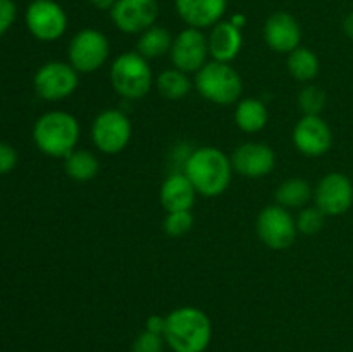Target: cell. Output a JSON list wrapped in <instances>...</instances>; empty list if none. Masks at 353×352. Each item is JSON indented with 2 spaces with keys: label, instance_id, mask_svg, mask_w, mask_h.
I'll use <instances>...</instances> for the list:
<instances>
[{
  "label": "cell",
  "instance_id": "e0dca14e",
  "mask_svg": "<svg viewBox=\"0 0 353 352\" xmlns=\"http://www.w3.org/2000/svg\"><path fill=\"white\" fill-rule=\"evenodd\" d=\"M174 7L186 26L203 31L223 21L228 0H174Z\"/></svg>",
  "mask_w": 353,
  "mask_h": 352
},
{
  "label": "cell",
  "instance_id": "277c9868",
  "mask_svg": "<svg viewBox=\"0 0 353 352\" xmlns=\"http://www.w3.org/2000/svg\"><path fill=\"white\" fill-rule=\"evenodd\" d=\"M193 83L200 97L217 106H233L243 93L241 76L228 62H207L199 72H195Z\"/></svg>",
  "mask_w": 353,
  "mask_h": 352
},
{
  "label": "cell",
  "instance_id": "d4e9b609",
  "mask_svg": "<svg viewBox=\"0 0 353 352\" xmlns=\"http://www.w3.org/2000/svg\"><path fill=\"white\" fill-rule=\"evenodd\" d=\"M286 68L288 72L299 81H312L317 75H319L321 62L319 57L316 55V52L310 50L309 47H303L300 45L299 48H295L293 52L288 54V61H286Z\"/></svg>",
  "mask_w": 353,
  "mask_h": 352
},
{
  "label": "cell",
  "instance_id": "44dd1931",
  "mask_svg": "<svg viewBox=\"0 0 353 352\" xmlns=\"http://www.w3.org/2000/svg\"><path fill=\"white\" fill-rule=\"evenodd\" d=\"M195 83L192 81L188 72L181 69H165L155 78V88L164 99L168 100H181L188 97Z\"/></svg>",
  "mask_w": 353,
  "mask_h": 352
},
{
  "label": "cell",
  "instance_id": "2e32d148",
  "mask_svg": "<svg viewBox=\"0 0 353 352\" xmlns=\"http://www.w3.org/2000/svg\"><path fill=\"white\" fill-rule=\"evenodd\" d=\"M264 40L271 50L278 54H290L300 47L302 41V28L295 16L279 10L271 14L264 23Z\"/></svg>",
  "mask_w": 353,
  "mask_h": 352
},
{
  "label": "cell",
  "instance_id": "4fadbf2b",
  "mask_svg": "<svg viewBox=\"0 0 353 352\" xmlns=\"http://www.w3.org/2000/svg\"><path fill=\"white\" fill-rule=\"evenodd\" d=\"M314 200L326 216H341L353 204V183L343 173H330L317 183Z\"/></svg>",
  "mask_w": 353,
  "mask_h": 352
},
{
  "label": "cell",
  "instance_id": "836d02e7",
  "mask_svg": "<svg viewBox=\"0 0 353 352\" xmlns=\"http://www.w3.org/2000/svg\"><path fill=\"white\" fill-rule=\"evenodd\" d=\"M343 33L347 35L350 40H353V10L347 14V17L343 19Z\"/></svg>",
  "mask_w": 353,
  "mask_h": 352
},
{
  "label": "cell",
  "instance_id": "d6986e66",
  "mask_svg": "<svg viewBox=\"0 0 353 352\" xmlns=\"http://www.w3.org/2000/svg\"><path fill=\"white\" fill-rule=\"evenodd\" d=\"M196 190L185 173H171L161 186V204L165 213L192 211L196 199Z\"/></svg>",
  "mask_w": 353,
  "mask_h": 352
},
{
  "label": "cell",
  "instance_id": "ba28073f",
  "mask_svg": "<svg viewBox=\"0 0 353 352\" xmlns=\"http://www.w3.org/2000/svg\"><path fill=\"white\" fill-rule=\"evenodd\" d=\"M79 72L69 62H45L33 78V88L40 99L47 102H59L74 93L79 83Z\"/></svg>",
  "mask_w": 353,
  "mask_h": 352
},
{
  "label": "cell",
  "instance_id": "d6a6232c",
  "mask_svg": "<svg viewBox=\"0 0 353 352\" xmlns=\"http://www.w3.org/2000/svg\"><path fill=\"white\" fill-rule=\"evenodd\" d=\"M116 2L117 0H90V3L99 10H110L116 6Z\"/></svg>",
  "mask_w": 353,
  "mask_h": 352
},
{
  "label": "cell",
  "instance_id": "7402d4cb",
  "mask_svg": "<svg viewBox=\"0 0 353 352\" xmlns=\"http://www.w3.org/2000/svg\"><path fill=\"white\" fill-rule=\"evenodd\" d=\"M172 40H174V37L169 33L168 28L155 24V26L148 28L147 31L140 35L137 43V52L143 55L145 59H148V61L150 59H159L171 52Z\"/></svg>",
  "mask_w": 353,
  "mask_h": 352
},
{
  "label": "cell",
  "instance_id": "cb8c5ba5",
  "mask_svg": "<svg viewBox=\"0 0 353 352\" xmlns=\"http://www.w3.org/2000/svg\"><path fill=\"white\" fill-rule=\"evenodd\" d=\"M64 169L69 178L85 183L99 175L100 164L93 152L85 150V148H79V150L76 148L64 159Z\"/></svg>",
  "mask_w": 353,
  "mask_h": 352
},
{
  "label": "cell",
  "instance_id": "7c38bea8",
  "mask_svg": "<svg viewBox=\"0 0 353 352\" xmlns=\"http://www.w3.org/2000/svg\"><path fill=\"white\" fill-rule=\"evenodd\" d=\"M109 12L117 30L126 35H141L157 23L159 2L157 0H117Z\"/></svg>",
  "mask_w": 353,
  "mask_h": 352
},
{
  "label": "cell",
  "instance_id": "9a60e30c",
  "mask_svg": "<svg viewBox=\"0 0 353 352\" xmlns=\"http://www.w3.org/2000/svg\"><path fill=\"white\" fill-rule=\"evenodd\" d=\"M231 164L238 175L245 178H264L274 169L276 154L268 144L262 141H245L234 148Z\"/></svg>",
  "mask_w": 353,
  "mask_h": 352
},
{
  "label": "cell",
  "instance_id": "52a82bcc",
  "mask_svg": "<svg viewBox=\"0 0 353 352\" xmlns=\"http://www.w3.org/2000/svg\"><path fill=\"white\" fill-rule=\"evenodd\" d=\"M255 230H257L259 238L265 247L272 251H286L292 247L296 240V221L290 214V209L272 204V206L264 207L259 213L257 221H255Z\"/></svg>",
  "mask_w": 353,
  "mask_h": 352
},
{
  "label": "cell",
  "instance_id": "484cf974",
  "mask_svg": "<svg viewBox=\"0 0 353 352\" xmlns=\"http://www.w3.org/2000/svg\"><path fill=\"white\" fill-rule=\"evenodd\" d=\"M326 92L319 85H307L299 93V107L303 116H321L326 107Z\"/></svg>",
  "mask_w": 353,
  "mask_h": 352
},
{
  "label": "cell",
  "instance_id": "f546056e",
  "mask_svg": "<svg viewBox=\"0 0 353 352\" xmlns=\"http://www.w3.org/2000/svg\"><path fill=\"white\" fill-rule=\"evenodd\" d=\"M17 16V7L14 0H0V37L10 30Z\"/></svg>",
  "mask_w": 353,
  "mask_h": 352
},
{
  "label": "cell",
  "instance_id": "5bb4252c",
  "mask_svg": "<svg viewBox=\"0 0 353 352\" xmlns=\"http://www.w3.org/2000/svg\"><path fill=\"white\" fill-rule=\"evenodd\" d=\"M293 145L307 157H321L333 145V131L321 116H303L293 128Z\"/></svg>",
  "mask_w": 353,
  "mask_h": 352
},
{
  "label": "cell",
  "instance_id": "1f68e13d",
  "mask_svg": "<svg viewBox=\"0 0 353 352\" xmlns=\"http://www.w3.org/2000/svg\"><path fill=\"white\" fill-rule=\"evenodd\" d=\"M145 330L164 337L165 316H161V314H152V316L147 317V321H145Z\"/></svg>",
  "mask_w": 353,
  "mask_h": 352
},
{
  "label": "cell",
  "instance_id": "e575fe53",
  "mask_svg": "<svg viewBox=\"0 0 353 352\" xmlns=\"http://www.w3.org/2000/svg\"><path fill=\"white\" fill-rule=\"evenodd\" d=\"M230 21H231V23H233L236 28H240V30H243L245 24H247V16H245V14H241V12H236V14H233V16H231Z\"/></svg>",
  "mask_w": 353,
  "mask_h": 352
},
{
  "label": "cell",
  "instance_id": "83f0119b",
  "mask_svg": "<svg viewBox=\"0 0 353 352\" xmlns=\"http://www.w3.org/2000/svg\"><path fill=\"white\" fill-rule=\"evenodd\" d=\"M193 228V214L192 211H174L168 213L164 219L165 235L172 238L183 237Z\"/></svg>",
  "mask_w": 353,
  "mask_h": 352
},
{
  "label": "cell",
  "instance_id": "8992f818",
  "mask_svg": "<svg viewBox=\"0 0 353 352\" xmlns=\"http://www.w3.org/2000/svg\"><path fill=\"white\" fill-rule=\"evenodd\" d=\"M110 54L109 38L95 28H85L71 38L68 47L69 64L78 72H95L107 62Z\"/></svg>",
  "mask_w": 353,
  "mask_h": 352
},
{
  "label": "cell",
  "instance_id": "5b68a950",
  "mask_svg": "<svg viewBox=\"0 0 353 352\" xmlns=\"http://www.w3.org/2000/svg\"><path fill=\"white\" fill-rule=\"evenodd\" d=\"M110 83L123 99L138 100L150 93L155 78L148 66V59L134 50L124 52L114 59L110 66Z\"/></svg>",
  "mask_w": 353,
  "mask_h": 352
},
{
  "label": "cell",
  "instance_id": "30bf717a",
  "mask_svg": "<svg viewBox=\"0 0 353 352\" xmlns=\"http://www.w3.org/2000/svg\"><path fill=\"white\" fill-rule=\"evenodd\" d=\"M28 31L40 41H55L68 31V14L55 0H33L24 14Z\"/></svg>",
  "mask_w": 353,
  "mask_h": 352
},
{
  "label": "cell",
  "instance_id": "4316f807",
  "mask_svg": "<svg viewBox=\"0 0 353 352\" xmlns=\"http://www.w3.org/2000/svg\"><path fill=\"white\" fill-rule=\"evenodd\" d=\"M295 221L299 233L310 237V235H316L323 230L324 223H326V214H324L317 206L303 207Z\"/></svg>",
  "mask_w": 353,
  "mask_h": 352
},
{
  "label": "cell",
  "instance_id": "3957f363",
  "mask_svg": "<svg viewBox=\"0 0 353 352\" xmlns=\"http://www.w3.org/2000/svg\"><path fill=\"white\" fill-rule=\"evenodd\" d=\"M79 123L65 110H50L37 119L33 126V141L41 154L65 159L79 141Z\"/></svg>",
  "mask_w": 353,
  "mask_h": 352
},
{
  "label": "cell",
  "instance_id": "4dcf8cb0",
  "mask_svg": "<svg viewBox=\"0 0 353 352\" xmlns=\"http://www.w3.org/2000/svg\"><path fill=\"white\" fill-rule=\"evenodd\" d=\"M17 164V152L10 144L0 141V175H7Z\"/></svg>",
  "mask_w": 353,
  "mask_h": 352
},
{
  "label": "cell",
  "instance_id": "ffe728a7",
  "mask_svg": "<svg viewBox=\"0 0 353 352\" xmlns=\"http://www.w3.org/2000/svg\"><path fill=\"white\" fill-rule=\"evenodd\" d=\"M269 121L268 107L259 99H241L234 107V123L243 133H259Z\"/></svg>",
  "mask_w": 353,
  "mask_h": 352
},
{
  "label": "cell",
  "instance_id": "603a6c76",
  "mask_svg": "<svg viewBox=\"0 0 353 352\" xmlns=\"http://www.w3.org/2000/svg\"><path fill=\"white\" fill-rule=\"evenodd\" d=\"M276 202L286 209L305 207L314 197V190L310 183L303 178H288L276 188Z\"/></svg>",
  "mask_w": 353,
  "mask_h": 352
},
{
  "label": "cell",
  "instance_id": "9c48e42d",
  "mask_svg": "<svg viewBox=\"0 0 353 352\" xmlns=\"http://www.w3.org/2000/svg\"><path fill=\"white\" fill-rule=\"evenodd\" d=\"M133 135L131 121L123 110H102L92 123V140L103 154H119L128 147Z\"/></svg>",
  "mask_w": 353,
  "mask_h": 352
},
{
  "label": "cell",
  "instance_id": "ac0fdd59",
  "mask_svg": "<svg viewBox=\"0 0 353 352\" xmlns=\"http://www.w3.org/2000/svg\"><path fill=\"white\" fill-rule=\"evenodd\" d=\"M209 40V54L212 61L228 62L238 57L243 45V35L240 28L234 26L231 21H219L216 26L210 28V33L207 37Z\"/></svg>",
  "mask_w": 353,
  "mask_h": 352
},
{
  "label": "cell",
  "instance_id": "7a4b0ae2",
  "mask_svg": "<svg viewBox=\"0 0 353 352\" xmlns=\"http://www.w3.org/2000/svg\"><path fill=\"white\" fill-rule=\"evenodd\" d=\"M233 171L231 157L217 147L193 148L183 169L196 193L203 197L223 195L233 179Z\"/></svg>",
  "mask_w": 353,
  "mask_h": 352
},
{
  "label": "cell",
  "instance_id": "f1b7e54d",
  "mask_svg": "<svg viewBox=\"0 0 353 352\" xmlns=\"http://www.w3.org/2000/svg\"><path fill=\"white\" fill-rule=\"evenodd\" d=\"M165 340L162 335L143 330L131 345V352H164Z\"/></svg>",
  "mask_w": 353,
  "mask_h": 352
},
{
  "label": "cell",
  "instance_id": "8fae6325",
  "mask_svg": "<svg viewBox=\"0 0 353 352\" xmlns=\"http://www.w3.org/2000/svg\"><path fill=\"white\" fill-rule=\"evenodd\" d=\"M171 61L176 69L185 72H199L209 59V40L205 33L196 28L186 26L172 40Z\"/></svg>",
  "mask_w": 353,
  "mask_h": 352
},
{
  "label": "cell",
  "instance_id": "6da1fadb",
  "mask_svg": "<svg viewBox=\"0 0 353 352\" xmlns=\"http://www.w3.org/2000/svg\"><path fill=\"white\" fill-rule=\"evenodd\" d=\"M164 340L172 352H205L212 340L210 317L199 307H178L165 316Z\"/></svg>",
  "mask_w": 353,
  "mask_h": 352
}]
</instances>
